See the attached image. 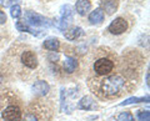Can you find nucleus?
<instances>
[{
  "label": "nucleus",
  "instance_id": "f257e3e1",
  "mask_svg": "<svg viewBox=\"0 0 150 121\" xmlns=\"http://www.w3.org/2000/svg\"><path fill=\"white\" fill-rule=\"evenodd\" d=\"M137 61L120 60L118 69L104 77H89V86L101 99H115L128 92L135 76Z\"/></svg>",
  "mask_w": 150,
  "mask_h": 121
},
{
  "label": "nucleus",
  "instance_id": "f03ea898",
  "mask_svg": "<svg viewBox=\"0 0 150 121\" xmlns=\"http://www.w3.org/2000/svg\"><path fill=\"white\" fill-rule=\"evenodd\" d=\"M119 66L116 55L109 49H100L96 51L95 59L93 63V74L90 77H104L114 72Z\"/></svg>",
  "mask_w": 150,
  "mask_h": 121
},
{
  "label": "nucleus",
  "instance_id": "7ed1b4c3",
  "mask_svg": "<svg viewBox=\"0 0 150 121\" xmlns=\"http://www.w3.org/2000/svg\"><path fill=\"white\" fill-rule=\"evenodd\" d=\"M50 115V111L46 108L34 104L28 108L23 121H48Z\"/></svg>",
  "mask_w": 150,
  "mask_h": 121
},
{
  "label": "nucleus",
  "instance_id": "20e7f679",
  "mask_svg": "<svg viewBox=\"0 0 150 121\" xmlns=\"http://www.w3.org/2000/svg\"><path fill=\"white\" fill-rule=\"evenodd\" d=\"M18 101L10 102V104H8L4 109H1L0 115H1V119L4 121H20L21 120L23 110L20 108V105L18 104Z\"/></svg>",
  "mask_w": 150,
  "mask_h": 121
},
{
  "label": "nucleus",
  "instance_id": "39448f33",
  "mask_svg": "<svg viewBox=\"0 0 150 121\" xmlns=\"http://www.w3.org/2000/svg\"><path fill=\"white\" fill-rule=\"evenodd\" d=\"M19 60L20 63L24 65L28 69H35L38 66V56L35 54V51H33L31 49H24L21 51V54L19 55Z\"/></svg>",
  "mask_w": 150,
  "mask_h": 121
},
{
  "label": "nucleus",
  "instance_id": "423d86ee",
  "mask_svg": "<svg viewBox=\"0 0 150 121\" xmlns=\"http://www.w3.org/2000/svg\"><path fill=\"white\" fill-rule=\"evenodd\" d=\"M25 19L33 26H43V27L45 26V27H48V26L51 25L50 19L40 15V14H38L35 11H26L25 13Z\"/></svg>",
  "mask_w": 150,
  "mask_h": 121
},
{
  "label": "nucleus",
  "instance_id": "0eeeda50",
  "mask_svg": "<svg viewBox=\"0 0 150 121\" xmlns=\"http://www.w3.org/2000/svg\"><path fill=\"white\" fill-rule=\"evenodd\" d=\"M71 21H73V8H71V5L67 4V5H64V6L62 8V18H60L59 27H60L62 30L67 29L68 25H69Z\"/></svg>",
  "mask_w": 150,
  "mask_h": 121
},
{
  "label": "nucleus",
  "instance_id": "6e6552de",
  "mask_svg": "<svg viewBox=\"0 0 150 121\" xmlns=\"http://www.w3.org/2000/svg\"><path fill=\"white\" fill-rule=\"evenodd\" d=\"M126 29H128V23H126L125 19H123V18H116L109 25V31L114 35L123 34V32L126 31Z\"/></svg>",
  "mask_w": 150,
  "mask_h": 121
},
{
  "label": "nucleus",
  "instance_id": "1a4fd4ad",
  "mask_svg": "<svg viewBox=\"0 0 150 121\" xmlns=\"http://www.w3.org/2000/svg\"><path fill=\"white\" fill-rule=\"evenodd\" d=\"M49 90H50V86L46 81H38L33 85V91H34V94L38 96L46 95L49 92Z\"/></svg>",
  "mask_w": 150,
  "mask_h": 121
},
{
  "label": "nucleus",
  "instance_id": "9d476101",
  "mask_svg": "<svg viewBox=\"0 0 150 121\" xmlns=\"http://www.w3.org/2000/svg\"><path fill=\"white\" fill-rule=\"evenodd\" d=\"M63 68H64V70L67 71L68 74L74 72L75 70H76V68H78L76 59L73 58V56H67V58H65V60L63 61Z\"/></svg>",
  "mask_w": 150,
  "mask_h": 121
},
{
  "label": "nucleus",
  "instance_id": "9b49d317",
  "mask_svg": "<svg viewBox=\"0 0 150 121\" xmlns=\"http://www.w3.org/2000/svg\"><path fill=\"white\" fill-rule=\"evenodd\" d=\"M75 9H76L79 15H85L91 9V4L89 0H78L76 4H75Z\"/></svg>",
  "mask_w": 150,
  "mask_h": 121
},
{
  "label": "nucleus",
  "instance_id": "f8f14e48",
  "mask_svg": "<svg viewBox=\"0 0 150 121\" xmlns=\"http://www.w3.org/2000/svg\"><path fill=\"white\" fill-rule=\"evenodd\" d=\"M95 106H96L95 101H94L90 96H84L83 99L79 101L78 108L81 110H93V109H95Z\"/></svg>",
  "mask_w": 150,
  "mask_h": 121
},
{
  "label": "nucleus",
  "instance_id": "ddd939ff",
  "mask_svg": "<svg viewBox=\"0 0 150 121\" xmlns=\"http://www.w3.org/2000/svg\"><path fill=\"white\" fill-rule=\"evenodd\" d=\"M81 34H83V29L81 27H79V26H73V27H70V29L65 30V32H64L65 38H67L68 40L78 39L79 36H81Z\"/></svg>",
  "mask_w": 150,
  "mask_h": 121
},
{
  "label": "nucleus",
  "instance_id": "4468645a",
  "mask_svg": "<svg viewBox=\"0 0 150 121\" xmlns=\"http://www.w3.org/2000/svg\"><path fill=\"white\" fill-rule=\"evenodd\" d=\"M104 20V11L101 9H95L94 11H91V14L89 15V21L91 24H100V23Z\"/></svg>",
  "mask_w": 150,
  "mask_h": 121
},
{
  "label": "nucleus",
  "instance_id": "2eb2a0df",
  "mask_svg": "<svg viewBox=\"0 0 150 121\" xmlns=\"http://www.w3.org/2000/svg\"><path fill=\"white\" fill-rule=\"evenodd\" d=\"M101 6L104 8V10L106 11L108 15H111V14L116 10L118 3H116L115 0H104V1L101 3Z\"/></svg>",
  "mask_w": 150,
  "mask_h": 121
},
{
  "label": "nucleus",
  "instance_id": "dca6fc26",
  "mask_svg": "<svg viewBox=\"0 0 150 121\" xmlns=\"http://www.w3.org/2000/svg\"><path fill=\"white\" fill-rule=\"evenodd\" d=\"M44 48L50 51H56L60 48V41L56 38H50L44 41Z\"/></svg>",
  "mask_w": 150,
  "mask_h": 121
},
{
  "label": "nucleus",
  "instance_id": "f3484780",
  "mask_svg": "<svg viewBox=\"0 0 150 121\" xmlns=\"http://www.w3.org/2000/svg\"><path fill=\"white\" fill-rule=\"evenodd\" d=\"M148 102L149 101V96L146 97H129V99H126L125 101L120 102V106H125V105H130V104H138V102Z\"/></svg>",
  "mask_w": 150,
  "mask_h": 121
},
{
  "label": "nucleus",
  "instance_id": "a211bd4d",
  "mask_svg": "<svg viewBox=\"0 0 150 121\" xmlns=\"http://www.w3.org/2000/svg\"><path fill=\"white\" fill-rule=\"evenodd\" d=\"M15 26H16L18 31H23V32H31V34H34V35H35V32L33 31L31 27L26 24L25 20H19V21H16Z\"/></svg>",
  "mask_w": 150,
  "mask_h": 121
},
{
  "label": "nucleus",
  "instance_id": "6ab92c4d",
  "mask_svg": "<svg viewBox=\"0 0 150 121\" xmlns=\"http://www.w3.org/2000/svg\"><path fill=\"white\" fill-rule=\"evenodd\" d=\"M10 14H11V16L14 18V19H18V18H20V15H21V9H20V6L18 5H14V6H11V10H10Z\"/></svg>",
  "mask_w": 150,
  "mask_h": 121
},
{
  "label": "nucleus",
  "instance_id": "aec40b11",
  "mask_svg": "<svg viewBox=\"0 0 150 121\" xmlns=\"http://www.w3.org/2000/svg\"><path fill=\"white\" fill-rule=\"evenodd\" d=\"M139 121H150V113L148 110H143L138 114Z\"/></svg>",
  "mask_w": 150,
  "mask_h": 121
},
{
  "label": "nucleus",
  "instance_id": "412c9836",
  "mask_svg": "<svg viewBox=\"0 0 150 121\" xmlns=\"http://www.w3.org/2000/svg\"><path fill=\"white\" fill-rule=\"evenodd\" d=\"M118 121H134V119L130 113H123L118 116Z\"/></svg>",
  "mask_w": 150,
  "mask_h": 121
},
{
  "label": "nucleus",
  "instance_id": "4be33fe9",
  "mask_svg": "<svg viewBox=\"0 0 150 121\" xmlns=\"http://www.w3.org/2000/svg\"><path fill=\"white\" fill-rule=\"evenodd\" d=\"M19 1V0H1V5L3 6H5V8H8V6H14V5H16V3Z\"/></svg>",
  "mask_w": 150,
  "mask_h": 121
},
{
  "label": "nucleus",
  "instance_id": "5701e85b",
  "mask_svg": "<svg viewBox=\"0 0 150 121\" xmlns=\"http://www.w3.org/2000/svg\"><path fill=\"white\" fill-rule=\"evenodd\" d=\"M5 23H6V15H5V13H3L0 10V24H5Z\"/></svg>",
  "mask_w": 150,
  "mask_h": 121
},
{
  "label": "nucleus",
  "instance_id": "b1692460",
  "mask_svg": "<svg viewBox=\"0 0 150 121\" xmlns=\"http://www.w3.org/2000/svg\"><path fill=\"white\" fill-rule=\"evenodd\" d=\"M3 80H4V76H3V74H1V72H0V84H1V82H3Z\"/></svg>",
  "mask_w": 150,
  "mask_h": 121
},
{
  "label": "nucleus",
  "instance_id": "393cba45",
  "mask_svg": "<svg viewBox=\"0 0 150 121\" xmlns=\"http://www.w3.org/2000/svg\"><path fill=\"white\" fill-rule=\"evenodd\" d=\"M146 84L149 85V74H146Z\"/></svg>",
  "mask_w": 150,
  "mask_h": 121
}]
</instances>
